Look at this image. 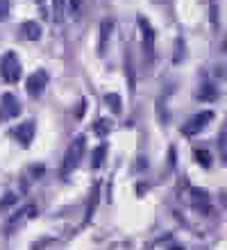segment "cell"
<instances>
[{"mask_svg":"<svg viewBox=\"0 0 227 250\" xmlns=\"http://www.w3.org/2000/svg\"><path fill=\"white\" fill-rule=\"evenodd\" d=\"M84 144H86L84 134H80V137L73 139V144L68 146V150H66L64 166H62V178H68V175L78 168L80 159H82V155H84Z\"/></svg>","mask_w":227,"mask_h":250,"instance_id":"obj_1","label":"cell"},{"mask_svg":"<svg viewBox=\"0 0 227 250\" xmlns=\"http://www.w3.org/2000/svg\"><path fill=\"white\" fill-rule=\"evenodd\" d=\"M0 78L5 80L7 84H14V82H19L21 78V62L16 57L14 50H7L2 55V60H0Z\"/></svg>","mask_w":227,"mask_h":250,"instance_id":"obj_2","label":"cell"},{"mask_svg":"<svg viewBox=\"0 0 227 250\" xmlns=\"http://www.w3.org/2000/svg\"><path fill=\"white\" fill-rule=\"evenodd\" d=\"M21 114V103L16 100L14 93H2L0 96V123L2 121H12Z\"/></svg>","mask_w":227,"mask_h":250,"instance_id":"obj_3","label":"cell"},{"mask_svg":"<svg viewBox=\"0 0 227 250\" xmlns=\"http://www.w3.org/2000/svg\"><path fill=\"white\" fill-rule=\"evenodd\" d=\"M45 84H48V73H45L43 68H39L37 73H32V75L27 78L25 89H27V93H30L32 98H39L41 93H43Z\"/></svg>","mask_w":227,"mask_h":250,"instance_id":"obj_4","label":"cell"},{"mask_svg":"<svg viewBox=\"0 0 227 250\" xmlns=\"http://www.w3.org/2000/svg\"><path fill=\"white\" fill-rule=\"evenodd\" d=\"M139 27L143 32V50L152 60L155 57V30H152V25H150V21L145 16H139Z\"/></svg>","mask_w":227,"mask_h":250,"instance_id":"obj_5","label":"cell"},{"mask_svg":"<svg viewBox=\"0 0 227 250\" xmlns=\"http://www.w3.org/2000/svg\"><path fill=\"white\" fill-rule=\"evenodd\" d=\"M211 119H214V112H202L188 121V123L182 127V132H184L186 137H193V134H198L200 130H205V125H207Z\"/></svg>","mask_w":227,"mask_h":250,"instance_id":"obj_6","label":"cell"},{"mask_svg":"<svg viewBox=\"0 0 227 250\" xmlns=\"http://www.w3.org/2000/svg\"><path fill=\"white\" fill-rule=\"evenodd\" d=\"M14 134H16V139H19V144L23 146V148H27V146L32 144V137H34V121L21 123L19 127L14 130Z\"/></svg>","mask_w":227,"mask_h":250,"instance_id":"obj_7","label":"cell"},{"mask_svg":"<svg viewBox=\"0 0 227 250\" xmlns=\"http://www.w3.org/2000/svg\"><path fill=\"white\" fill-rule=\"evenodd\" d=\"M23 34H25L30 41H39L41 39V25L37 21H25V23H23Z\"/></svg>","mask_w":227,"mask_h":250,"instance_id":"obj_8","label":"cell"},{"mask_svg":"<svg viewBox=\"0 0 227 250\" xmlns=\"http://www.w3.org/2000/svg\"><path fill=\"white\" fill-rule=\"evenodd\" d=\"M111 30H114V23H111V21H103V23H100V46H98L100 53H104V48H107V39H109Z\"/></svg>","mask_w":227,"mask_h":250,"instance_id":"obj_9","label":"cell"},{"mask_svg":"<svg viewBox=\"0 0 227 250\" xmlns=\"http://www.w3.org/2000/svg\"><path fill=\"white\" fill-rule=\"evenodd\" d=\"M125 75H127V86H130V91H134L136 75H134V62H132V55L130 53L125 55Z\"/></svg>","mask_w":227,"mask_h":250,"instance_id":"obj_10","label":"cell"},{"mask_svg":"<svg viewBox=\"0 0 227 250\" xmlns=\"http://www.w3.org/2000/svg\"><path fill=\"white\" fill-rule=\"evenodd\" d=\"M104 155H107V144H100L96 150H93V155H91V166H93V168H100L104 162Z\"/></svg>","mask_w":227,"mask_h":250,"instance_id":"obj_11","label":"cell"},{"mask_svg":"<svg viewBox=\"0 0 227 250\" xmlns=\"http://www.w3.org/2000/svg\"><path fill=\"white\" fill-rule=\"evenodd\" d=\"M104 103L111 107V112H114V114L123 112V100H121V96H118V93H107V96H104Z\"/></svg>","mask_w":227,"mask_h":250,"instance_id":"obj_12","label":"cell"},{"mask_svg":"<svg viewBox=\"0 0 227 250\" xmlns=\"http://www.w3.org/2000/svg\"><path fill=\"white\" fill-rule=\"evenodd\" d=\"M198 98L205 100V103H214V100L218 98V91H216L211 84H205V86L200 89V93H198Z\"/></svg>","mask_w":227,"mask_h":250,"instance_id":"obj_13","label":"cell"},{"mask_svg":"<svg viewBox=\"0 0 227 250\" xmlns=\"http://www.w3.org/2000/svg\"><path fill=\"white\" fill-rule=\"evenodd\" d=\"M64 5H66V0H52V21L55 23L64 21Z\"/></svg>","mask_w":227,"mask_h":250,"instance_id":"obj_14","label":"cell"},{"mask_svg":"<svg viewBox=\"0 0 227 250\" xmlns=\"http://www.w3.org/2000/svg\"><path fill=\"white\" fill-rule=\"evenodd\" d=\"M191 193H193L195 203L202 205V209L207 211V205H209V196H207V191H202V189H191Z\"/></svg>","mask_w":227,"mask_h":250,"instance_id":"obj_15","label":"cell"},{"mask_svg":"<svg viewBox=\"0 0 227 250\" xmlns=\"http://www.w3.org/2000/svg\"><path fill=\"white\" fill-rule=\"evenodd\" d=\"M109 127H111V123H109V119H100L96 123V127H93V132H96L98 137H104L107 132H109Z\"/></svg>","mask_w":227,"mask_h":250,"instance_id":"obj_16","label":"cell"},{"mask_svg":"<svg viewBox=\"0 0 227 250\" xmlns=\"http://www.w3.org/2000/svg\"><path fill=\"white\" fill-rule=\"evenodd\" d=\"M195 159H198L205 168H209V166H211V155H209L205 148H202V150H195Z\"/></svg>","mask_w":227,"mask_h":250,"instance_id":"obj_17","label":"cell"},{"mask_svg":"<svg viewBox=\"0 0 227 250\" xmlns=\"http://www.w3.org/2000/svg\"><path fill=\"white\" fill-rule=\"evenodd\" d=\"M19 203V196L16 193H7L2 200H0V209H7V207H12V205Z\"/></svg>","mask_w":227,"mask_h":250,"instance_id":"obj_18","label":"cell"},{"mask_svg":"<svg viewBox=\"0 0 227 250\" xmlns=\"http://www.w3.org/2000/svg\"><path fill=\"white\" fill-rule=\"evenodd\" d=\"M82 5H84V0H68L71 14L75 16V19H80V14H82Z\"/></svg>","mask_w":227,"mask_h":250,"instance_id":"obj_19","label":"cell"},{"mask_svg":"<svg viewBox=\"0 0 227 250\" xmlns=\"http://www.w3.org/2000/svg\"><path fill=\"white\" fill-rule=\"evenodd\" d=\"M225 139H227V130L223 127V130H221V139H218V144H221V155H223V159H227V146H225Z\"/></svg>","mask_w":227,"mask_h":250,"instance_id":"obj_20","label":"cell"},{"mask_svg":"<svg viewBox=\"0 0 227 250\" xmlns=\"http://www.w3.org/2000/svg\"><path fill=\"white\" fill-rule=\"evenodd\" d=\"M91 198H93V200H91L89 209H86V221H89V218H91V214H93V209H96V203H98V200H96V198H98V185L93 187V196H91Z\"/></svg>","mask_w":227,"mask_h":250,"instance_id":"obj_21","label":"cell"},{"mask_svg":"<svg viewBox=\"0 0 227 250\" xmlns=\"http://www.w3.org/2000/svg\"><path fill=\"white\" fill-rule=\"evenodd\" d=\"M7 14H9V0H0V21H5Z\"/></svg>","mask_w":227,"mask_h":250,"instance_id":"obj_22","label":"cell"},{"mask_svg":"<svg viewBox=\"0 0 227 250\" xmlns=\"http://www.w3.org/2000/svg\"><path fill=\"white\" fill-rule=\"evenodd\" d=\"M84 107H86V100H82V103H80V109H78V116H82V114H84Z\"/></svg>","mask_w":227,"mask_h":250,"instance_id":"obj_23","label":"cell"},{"mask_svg":"<svg viewBox=\"0 0 227 250\" xmlns=\"http://www.w3.org/2000/svg\"><path fill=\"white\" fill-rule=\"evenodd\" d=\"M34 2H39V5H43V2H45V0H34Z\"/></svg>","mask_w":227,"mask_h":250,"instance_id":"obj_24","label":"cell"},{"mask_svg":"<svg viewBox=\"0 0 227 250\" xmlns=\"http://www.w3.org/2000/svg\"><path fill=\"white\" fill-rule=\"evenodd\" d=\"M170 250H182V248H170Z\"/></svg>","mask_w":227,"mask_h":250,"instance_id":"obj_25","label":"cell"}]
</instances>
